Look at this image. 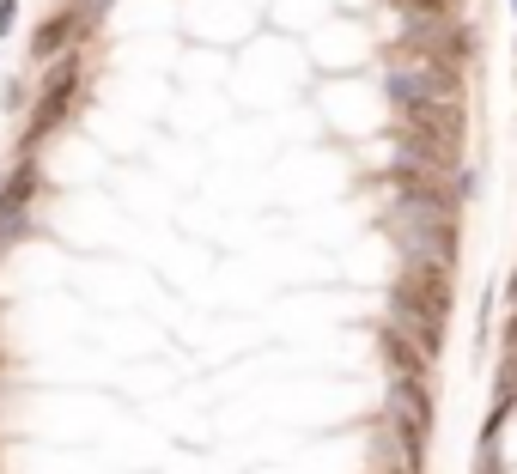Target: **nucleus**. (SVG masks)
<instances>
[{
    "mask_svg": "<svg viewBox=\"0 0 517 474\" xmlns=\"http://www.w3.org/2000/svg\"><path fill=\"white\" fill-rule=\"evenodd\" d=\"M390 426L402 438V462L420 474L426 468V438H432V395L420 377H396L390 383Z\"/></svg>",
    "mask_w": 517,
    "mask_h": 474,
    "instance_id": "f257e3e1",
    "label": "nucleus"
},
{
    "mask_svg": "<svg viewBox=\"0 0 517 474\" xmlns=\"http://www.w3.org/2000/svg\"><path fill=\"white\" fill-rule=\"evenodd\" d=\"M390 231H396V244H402L408 262H438V268L457 262V219H432V213L396 207L390 213Z\"/></svg>",
    "mask_w": 517,
    "mask_h": 474,
    "instance_id": "f03ea898",
    "label": "nucleus"
},
{
    "mask_svg": "<svg viewBox=\"0 0 517 474\" xmlns=\"http://www.w3.org/2000/svg\"><path fill=\"white\" fill-rule=\"evenodd\" d=\"M73 98H80V55H55V61H49V86H43V98H37L31 122H25V140H19V152H31L37 140H49V134L67 122Z\"/></svg>",
    "mask_w": 517,
    "mask_h": 474,
    "instance_id": "7ed1b4c3",
    "label": "nucleus"
},
{
    "mask_svg": "<svg viewBox=\"0 0 517 474\" xmlns=\"http://www.w3.org/2000/svg\"><path fill=\"white\" fill-rule=\"evenodd\" d=\"M43 177L31 165V152H19L13 177H0V244H19V237L31 231V201H37Z\"/></svg>",
    "mask_w": 517,
    "mask_h": 474,
    "instance_id": "20e7f679",
    "label": "nucleus"
},
{
    "mask_svg": "<svg viewBox=\"0 0 517 474\" xmlns=\"http://www.w3.org/2000/svg\"><path fill=\"white\" fill-rule=\"evenodd\" d=\"M384 92H390V104L402 110V104H420V98H463V73H445V67H408V61H396L390 73H384Z\"/></svg>",
    "mask_w": 517,
    "mask_h": 474,
    "instance_id": "39448f33",
    "label": "nucleus"
},
{
    "mask_svg": "<svg viewBox=\"0 0 517 474\" xmlns=\"http://www.w3.org/2000/svg\"><path fill=\"white\" fill-rule=\"evenodd\" d=\"M396 146H402V158L396 165H414V171H432V177H457V146L463 140H451V134H426V128H396Z\"/></svg>",
    "mask_w": 517,
    "mask_h": 474,
    "instance_id": "423d86ee",
    "label": "nucleus"
},
{
    "mask_svg": "<svg viewBox=\"0 0 517 474\" xmlns=\"http://www.w3.org/2000/svg\"><path fill=\"white\" fill-rule=\"evenodd\" d=\"M378 353H384L390 377H426V365H432V353L396 323V316H390V323H378Z\"/></svg>",
    "mask_w": 517,
    "mask_h": 474,
    "instance_id": "0eeeda50",
    "label": "nucleus"
},
{
    "mask_svg": "<svg viewBox=\"0 0 517 474\" xmlns=\"http://www.w3.org/2000/svg\"><path fill=\"white\" fill-rule=\"evenodd\" d=\"M86 31H92V19H86L80 7H61V13H55V19H49L37 37H31V61H43V67H49L55 55H67V49L80 43Z\"/></svg>",
    "mask_w": 517,
    "mask_h": 474,
    "instance_id": "6e6552de",
    "label": "nucleus"
},
{
    "mask_svg": "<svg viewBox=\"0 0 517 474\" xmlns=\"http://www.w3.org/2000/svg\"><path fill=\"white\" fill-rule=\"evenodd\" d=\"M402 122H408V128H426V134H451V140H463L469 110H463V98H420V104H402Z\"/></svg>",
    "mask_w": 517,
    "mask_h": 474,
    "instance_id": "1a4fd4ad",
    "label": "nucleus"
},
{
    "mask_svg": "<svg viewBox=\"0 0 517 474\" xmlns=\"http://www.w3.org/2000/svg\"><path fill=\"white\" fill-rule=\"evenodd\" d=\"M390 316H396V323H402V329L432 353V359L445 353V323H438V316H426L420 304H408V298H396V292H390Z\"/></svg>",
    "mask_w": 517,
    "mask_h": 474,
    "instance_id": "9d476101",
    "label": "nucleus"
},
{
    "mask_svg": "<svg viewBox=\"0 0 517 474\" xmlns=\"http://www.w3.org/2000/svg\"><path fill=\"white\" fill-rule=\"evenodd\" d=\"M390 7H396L408 25H445V19H457L463 0H390Z\"/></svg>",
    "mask_w": 517,
    "mask_h": 474,
    "instance_id": "9b49d317",
    "label": "nucleus"
},
{
    "mask_svg": "<svg viewBox=\"0 0 517 474\" xmlns=\"http://www.w3.org/2000/svg\"><path fill=\"white\" fill-rule=\"evenodd\" d=\"M13 25H19V0H0V37H13Z\"/></svg>",
    "mask_w": 517,
    "mask_h": 474,
    "instance_id": "f8f14e48",
    "label": "nucleus"
},
{
    "mask_svg": "<svg viewBox=\"0 0 517 474\" xmlns=\"http://www.w3.org/2000/svg\"><path fill=\"white\" fill-rule=\"evenodd\" d=\"M73 7H80V13H86V19L98 25V19H104V7H110V0H73Z\"/></svg>",
    "mask_w": 517,
    "mask_h": 474,
    "instance_id": "ddd939ff",
    "label": "nucleus"
},
{
    "mask_svg": "<svg viewBox=\"0 0 517 474\" xmlns=\"http://www.w3.org/2000/svg\"><path fill=\"white\" fill-rule=\"evenodd\" d=\"M481 474H505V462L493 456V444H487V456H481Z\"/></svg>",
    "mask_w": 517,
    "mask_h": 474,
    "instance_id": "4468645a",
    "label": "nucleus"
},
{
    "mask_svg": "<svg viewBox=\"0 0 517 474\" xmlns=\"http://www.w3.org/2000/svg\"><path fill=\"white\" fill-rule=\"evenodd\" d=\"M505 353H517V310H511V323H505Z\"/></svg>",
    "mask_w": 517,
    "mask_h": 474,
    "instance_id": "2eb2a0df",
    "label": "nucleus"
},
{
    "mask_svg": "<svg viewBox=\"0 0 517 474\" xmlns=\"http://www.w3.org/2000/svg\"><path fill=\"white\" fill-rule=\"evenodd\" d=\"M505 292H511V310H517V274H511V286H505Z\"/></svg>",
    "mask_w": 517,
    "mask_h": 474,
    "instance_id": "dca6fc26",
    "label": "nucleus"
},
{
    "mask_svg": "<svg viewBox=\"0 0 517 474\" xmlns=\"http://www.w3.org/2000/svg\"><path fill=\"white\" fill-rule=\"evenodd\" d=\"M511 13H517V0H511Z\"/></svg>",
    "mask_w": 517,
    "mask_h": 474,
    "instance_id": "f3484780",
    "label": "nucleus"
}]
</instances>
